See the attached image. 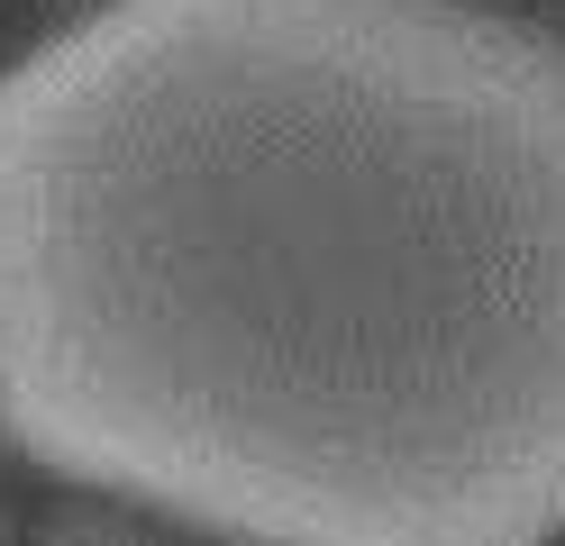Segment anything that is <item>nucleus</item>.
<instances>
[{"label": "nucleus", "instance_id": "nucleus-1", "mask_svg": "<svg viewBox=\"0 0 565 546\" xmlns=\"http://www.w3.org/2000/svg\"><path fill=\"white\" fill-rule=\"evenodd\" d=\"M0 428L237 546L565 528V36L475 0H100L0 73Z\"/></svg>", "mask_w": 565, "mask_h": 546}]
</instances>
